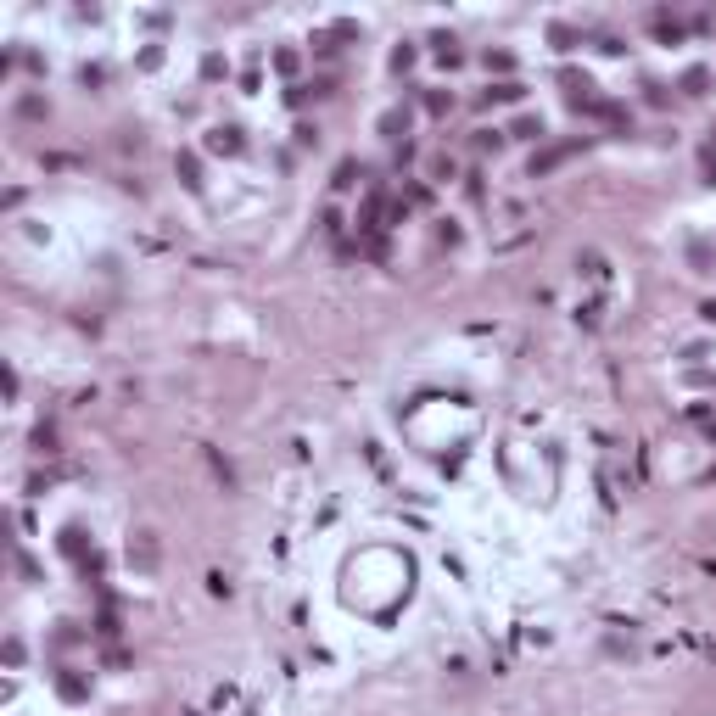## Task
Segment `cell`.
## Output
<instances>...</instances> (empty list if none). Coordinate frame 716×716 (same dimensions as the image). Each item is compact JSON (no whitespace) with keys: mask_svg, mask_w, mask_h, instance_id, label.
I'll return each mask as SVG.
<instances>
[{"mask_svg":"<svg viewBox=\"0 0 716 716\" xmlns=\"http://www.w3.org/2000/svg\"><path fill=\"white\" fill-rule=\"evenodd\" d=\"M582 146H587V140H560V146H543V151L532 157V180H543V174H554V168H560V162H571V157H576Z\"/></svg>","mask_w":716,"mask_h":716,"instance_id":"obj_1","label":"cell"},{"mask_svg":"<svg viewBox=\"0 0 716 716\" xmlns=\"http://www.w3.org/2000/svg\"><path fill=\"white\" fill-rule=\"evenodd\" d=\"M157 560H162V554H157V537H151V532H135V537H129V565H135L140 576H151Z\"/></svg>","mask_w":716,"mask_h":716,"instance_id":"obj_2","label":"cell"},{"mask_svg":"<svg viewBox=\"0 0 716 716\" xmlns=\"http://www.w3.org/2000/svg\"><path fill=\"white\" fill-rule=\"evenodd\" d=\"M241 146H246V140H241V129H235V123H219V129L207 135V151H219V157H235Z\"/></svg>","mask_w":716,"mask_h":716,"instance_id":"obj_3","label":"cell"},{"mask_svg":"<svg viewBox=\"0 0 716 716\" xmlns=\"http://www.w3.org/2000/svg\"><path fill=\"white\" fill-rule=\"evenodd\" d=\"M180 180H185V185H191V191H202V162H196V157H191V151H185V157H180Z\"/></svg>","mask_w":716,"mask_h":716,"instance_id":"obj_4","label":"cell"},{"mask_svg":"<svg viewBox=\"0 0 716 716\" xmlns=\"http://www.w3.org/2000/svg\"><path fill=\"white\" fill-rule=\"evenodd\" d=\"M521 96H526V84H515V78H510V84H492V90H487V101H521Z\"/></svg>","mask_w":716,"mask_h":716,"instance_id":"obj_5","label":"cell"},{"mask_svg":"<svg viewBox=\"0 0 716 716\" xmlns=\"http://www.w3.org/2000/svg\"><path fill=\"white\" fill-rule=\"evenodd\" d=\"M510 135H521V140H543V118H515V129Z\"/></svg>","mask_w":716,"mask_h":716,"instance_id":"obj_6","label":"cell"},{"mask_svg":"<svg viewBox=\"0 0 716 716\" xmlns=\"http://www.w3.org/2000/svg\"><path fill=\"white\" fill-rule=\"evenodd\" d=\"M576 269H582L587 280H605V258H599V252H587V258H576Z\"/></svg>","mask_w":716,"mask_h":716,"instance_id":"obj_7","label":"cell"},{"mask_svg":"<svg viewBox=\"0 0 716 716\" xmlns=\"http://www.w3.org/2000/svg\"><path fill=\"white\" fill-rule=\"evenodd\" d=\"M62 549H67L73 560H84V532H78V526H67V532H62Z\"/></svg>","mask_w":716,"mask_h":716,"instance_id":"obj_8","label":"cell"},{"mask_svg":"<svg viewBox=\"0 0 716 716\" xmlns=\"http://www.w3.org/2000/svg\"><path fill=\"white\" fill-rule=\"evenodd\" d=\"M34 448H39V453H56V431L39 426V431H34Z\"/></svg>","mask_w":716,"mask_h":716,"instance_id":"obj_9","label":"cell"},{"mask_svg":"<svg viewBox=\"0 0 716 716\" xmlns=\"http://www.w3.org/2000/svg\"><path fill=\"white\" fill-rule=\"evenodd\" d=\"M381 129H387V135H403V129H409V118H403V112H387V118H381Z\"/></svg>","mask_w":716,"mask_h":716,"instance_id":"obj_10","label":"cell"},{"mask_svg":"<svg viewBox=\"0 0 716 716\" xmlns=\"http://www.w3.org/2000/svg\"><path fill=\"white\" fill-rule=\"evenodd\" d=\"M487 67H498V73H510V67H515V56H510V51H487Z\"/></svg>","mask_w":716,"mask_h":716,"instance_id":"obj_11","label":"cell"},{"mask_svg":"<svg viewBox=\"0 0 716 716\" xmlns=\"http://www.w3.org/2000/svg\"><path fill=\"white\" fill-rule=\"evenodd\" d=\"M683 90H688V96H705V67H694V73L683 78Z\"/></svg>","mask_w":716,"mask_h":716,"instance_id":"obj_12","label":"cell"},{"mask_svg":"<svg viewBox=\"0 0 716 716\" xmlns=\"http://www.w3.org/2000/svg\"><path fill=\"white\" fill-rule=\"evenodd\" d=\"M96 633H101V638H118V616H112V610H101V621H96Z\"/></svg>","mask_w":716,"mask_h":716,"instance_id":"obj_13","label":"cell"},{"mask_svg":"<svg viewBox=\"0 0 716 716\" xmlns=\"http://www.w3.org/2000/svg\"><path fill=\"white\" fill-rule=\"evenodd\" d=\"M699 314H705V319H716V303H705V308H699Z\"/></svg>","mask_w":716,"mask_h":716,"instance_id":"obj_14","label":"cell"}]
</instances>
